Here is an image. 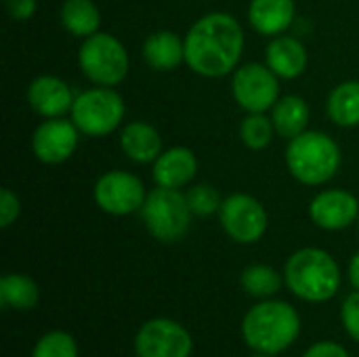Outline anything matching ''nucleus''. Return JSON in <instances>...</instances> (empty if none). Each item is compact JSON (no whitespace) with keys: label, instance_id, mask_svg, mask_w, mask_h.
<instances>
[{"label":"nucleus","instance_id":"obj_3","mask_svg":"<svg viewBox=\"0 0 359 357\" xmlns=\"http://www.w3.org/2000/svg\"><path fill=\"white\" fill-rule=\"evenodd\" d=\"M284 280L299 299L326 303L341 288V269L326 250L301 248L286 261Z\"/></svg>","mask_w":359,"mask_h":357},{"label":"nucleus","instance_id":"obj_23","mask_svg":"<svg viewBox=\"0 0 359 357\" xmlns=\"http://www.w3.org/2000/svg\"><path fill=\"white\" fill-rule=\"evenodd\" d=\"M40 299L38 286L29 276L6 274L0 280V305L4 309H32Z\"/></svg>","mask_w":359,"mask_h":357},{"label":"nucleus","instance_id":"obj_10","mask_svg":"<svg viewBox=\"0 0 359 357\" xmlns=\"http://www.w3.org/2000/svg\"><path fill=\"white\" fill-rule=\"evenodd\" d=\"M97 206L114 217H126L141 210L147 194L143 181L126 170H109L101 175L93 189Z\"/></svg>","mask_w":359,"mask_h":357},{"label":"nucleus","instance_id":"obj_21","mask_svg":"<svg viewBox=\"0 0 359 357\" xmlns=\"http://www.w3.org/2000/svg\"><path fill=\"white\" fill-rule=\"evenodd\" d=\"M59 17L63 27L78 38L97 34L101 25V13L93 0H65L61 4Z\"/></svg>","mask_w":359,"mask_h":357},{"label":"nucleus","instance_id":"obj_32","mask_svg":"<svg viewBox=\"0 0 359 357\" xmlns=\"http://www.w3.org/2000/svg\"><path fill=\"white\" fill-rule=\"evenodd\" d=\"M349 280H351V286L359 290V252L349 263Z\"/></svg>","mask_w":359,"mask_h":357},{"label":"nucleus","instance_id":"obj_6","mask_svg":"<svg viewBox=\"0 0 359 357\" xmlns=\"http://www.w3.org/2000/svg\"><path fill=\"white\" fill-rule=\"evenodd\" d=\"M82 74L97 86H116L128 74V53L124 44L107 32L84 38L78 50Z\"/></svg>","mask_w":359,"mask_h":357},{"label":"nucleus","instance_id":"obj_33","mask_svg":"<svg viewBox=\"0 0 359 357\" xmlns=\"http://www.w3.org/2000/svg\"><path fill=\"white\" fill-rule=\"evenodd\" d=\"M252 357H273V356H267V353H255Z\"/></svg>","mask_w":359,"mask_h":357},{"label":"nucleus","instance_id":"obj_31","mask_svg":"<svg viewBox=\"0 0 359 357\" xmlns=\"http://www.w3.org/2000/svg\"><path fill=\"white\" fill-rule=\"evenodd\" d=\"M6 11L17 21H27L36 13V0H4Z\"/></svg>","mask_w":359,"mask_h":357},{"label":"nucleus","instance_id":"obj_15","mask_svg":"<svg viewBox=\"0 0 359 357\" xmlns=\"http://www.w3.org/2000/svg\"><path fill=\"white\" fill-rule=\"evenodd\" d=\"M198 170L196 154L187 147H170L154 162V181L160 187L179 189L185 187Z\"/></svg>","mask_w":359,"mask_h":357},{"label":"nucleus","instance_id":"obj_8","mask_svg":"<svg viewBox=\"0 0 359 357\" xmlns=\"http://www.w3.org/2000/svg\"><path fill=\"white\" fill-rule=\"evenodd\" d=\"M231 93L240 107L248 114H265L280 99L278 76L269 69V65L246 63L236 69Z\"/></svg>","mask_w":359,"mask_h":357},{"label":"nucleus","instance_id":"obj_17","mask_svg":"<svg viewBox=\"0 0 359 357\" xmlns=\"http://www.w3.org/2000/svg\"><path fill=\"white\" fill-rule=\"evenodd\" d=\"M248 21L263 36H280L294 21V0H250Z\"/></svg>","mask_w":359,"mask_h":357},{"label":"nucleus","instance_id":"obj_18","mask_svg":"<svg viewBox=\"0 0 359 357\" xmlns=\"http://www.w3.org/2000/svg\"><path fill=\"white\" fill-rule=\"evenodd\" d=\"M120 147L126 154V158H130L133 162L149 164L156 162L158 156L162 154V137L151 124L135 120L122 128Z\"/></svg>","mask_w":359,"mask_h":357},{"label":"nucleus","instance_id":"obj_24","mask_svg":"<svg viewBox=\"0 0 359 357\" xmlns=\"http://www.w3.org/2000/svg\"><path fill=\"white\" fill-rule=\"evenodd\" d=\"M242 288L250 295V297H257V299H269L273 295L280 292L282 288V278L280 274L269 267V265H261V263H255V265H248L244 271H242Z\"/></svg>","mask_w":359,"mask_h":357},{"label":"nucleus","instance_id":"obj_5","mask_svg":"<svg viewBox=\"0 0 359 357\" xmlns=\"http://www.w3.org/2000/svg\"><path fill=\"white\" fill-rule=\"evenodd\" d=\"M191 208L187 204V196L179 189L156 187L147 194L141 217L147 231L160 242H177L181 240L191 225Z\"/></svg>","mask_w":359,"mask_h":357},{"label":"nucleus","instance_id":"obj_13","mask_svg":"<svg viewBox=\"0 0 359 357\" xmlns=\"http://www.w3.org/2000/svg\"><path fill=\"white\" fill-rule=\"evenodd\" d=\"M311 221L328 231H339L349 227L359 219L358 198L345 189H326L320 191L309 206Z\"/></svg>","mask_w":359,"mask_h":357},{"label":"nucleus","instance_id":"obj_14","mask_svg":"<svg viewBox=\"0 0 359 357\" xmlns=\"http://www.w3.org/2000/svg\"><path fill=\"white\" fill-rule=\"evenodd\" d=\"M74 93L57 76H40L27 86L29 107L44 118H63L74 107Z\"/></svg>","mask_w":359,"mask_h":357},{"label":"nucleus","instance_id":"obj_1","mask_svg":"<svg viewBox=\"0 0 359 357\" xmlns=\"http://www.w3.org/2000/svg\"><path fill=\"white\" fill-rule=\"evenodd\" d=\"M244 50V29L229 13H208L185 36V63L204 78H221L236 69Z\"/></svg>","mask_w":359,"mask_h":357},{"label":"nucleus","instance_id":"obj_19","mask_svg":"<svg viewBox=\"0 0 359 357\" xmlns=\"http://www.w3.org/2000/svg\"><path fill=\"white\" fill-rule=\"evenodd\" d=\"M143 59L156 72H172L185 61V40L168 29L156 32L143 42Z\"/></svg>","mask_w":359,"mask_h":357},{"label":"nucleus","instance_id":"obj_11","mask_svg":"<svg viewBox=\"0 0 359 357\" xmlns=\"http://www.w3.org/2000/svg\"><path fill=\"white\" fill-rule=\"evenodd\" d=\"M135 351L139 357H189L194 351V339L179 322L156 318L139 328Z\"/></svg>","mask_w":359,"mask_h":357},{"label":"nucleus","instance_id":"obj_27","mask_svg":"<svg viewBox=\"0 0 359 357\" xmlns=\"http://www.w3.org/2000/svg\"><path fill=\"white\" fill-rule=\"evenodd\" d=\"M185 196H187V204L196 217H210L217 210H221V204H223L219 191L210 183L194 185Z\"/></svg>","mask_w":359,"mask_h":357},{"label":"nucleus","instance_id":"obj_30","mask_svg":"<svg viewBox=\"0 0 359 357\" xmlns=\"http://www.w3.org/2000/svg\"><path fill=\"white\" fill-rule=\"evenodd\" d=\"M303 357H349L347 349L339 343H332V341H322V343H316L311 345Z\"/></svg>","mask_w":359,"mask_h":357},{"label":"nucleus","instance_id":"obj_29","mask_svg":"<svg viewBox=\"0 0 359 357\" xmlns=\"http://www.w3.org/2000/svg\"><path fill=\"white\" fill-rule=\"evenodd\" d=\"M19 210H21V204H19L17 194L11 191L8 187H2L0 189V227L2 229L11 227L17 221Z\"/></svg>","mask_w":359,"mask_h":357},{"label":"nucleus","instance_id":"obj_28","mask_svg":"<svg viewBox=\"0 0 359 357\" xmlns=\"http://www.w3.org/2000/svg\"><path fill=\"white\" fill-rule=\"evenodd\" d=\"M341 320H343V326H345L347 335L359 343V290H355L353 295H349L343 301Z\"/></svg>","mask_w":359,"mask_h":357},{"label":"nucleus","instance_id":"obj_9","mask_svg":"<svg viewBox=\"0 0 359 357\" xmlns=\"http://www.w3.org/2000/svg\"><path fill=\"white\" fill-rule=\"evenodd\" d=\"M225 234L240 244L259 242L269 225L263 204L248 194H233L223 200L219 210Z\"/></svg>","mask_w":359,"mask_h":357},{"label":"nucleus","instance_id":"obj_22","mask_svg":"<svg viewBox=\"0 0 359 357\" xmlns=\"http://www.w3.org/2000/svg\"><path fill=\"white\" fill-rule=\"evenodd\" d=\"M328 118L339 126L359 124V80H347L339 84L326 103Z\"/></svg>","mask_w":359,"mask_h":357},{"label":"nucleus","instance_id":"obj_26","mask_svg":"<svg viewBox=\"0 0 359 357\" xmlns=\"http://www.w3.org/2000/svg\"><path fill=\"white\" fill-rule=\"evenodd\" d=\"M32 357H78V345L72 335L63 330H50L40 337Z\"/></svg>","mask_w":359,"mask_h":357},{"label":"nucleus","instance_id":"obj_34","mask_svg":"<svg viewBox=\"0 0 359 357\" xmlns=\"http://www.w3.org/2000/svg\"><path fill=\"white\" fill-rule=\"evenodd\" d=\"M358 221H359V219H358Z\"/></svg>","mask_w":359,"mask_h":357},{"label":"nucleus","instance_id":"obj_7","mask_svg":"<svg viewBox=\"0 0 359 357\" xmlns=\"http://www.w3.org/2000/svg\"><path fill=\"white\" fill-rule=\"evenodd\" d=\"M124 112V99L111 86H97L80 93L69 114L86 137H105L120 126Z\"/></svg>","mask_w":359,"mask_h":357},{"label":"nucleus","instance_id":"obj_4","mask_svg":"<svg viewBox=\"0 0 359 357\" xmlns=\"http://www.w3.org/2000/svg\"><path fill=\"white\" fill-rule=\"evenodd\" d=\"M286 164L297 181L305 185H322L337 175L341 166V149L326 133L305 130L290 139Z\"/></svg>","mask_w":359,"mask_h":357},{"label":"nucleus","instance_id":"obj_20","mask_svg":"<svg viewBox=\"0 0 359 357\" xmlns=\"http://www.w3.org/2000/svg\"><path fill=\"white\" fill-rule=\"evenodd\" d=\"M271 122L276 126V133L284 139H294L301 133L307 130L309 124V105L303 97L286 95L278 99V103L271 107Z\"/></svg>","mask_w":359,"mask_h":357},{"label":"nucleus","instance_id":"obj_25","mask_svg":"<svg viewBox=\"0 0 359 357\" xmlns=\"http://www.w3.org/2000/svg\"><path fill=\"white\" fill-rule=\"evenodd\" d=\"M273 122L265 116V114H248L244 120H242V126H240V137L244 141V145L248 149H265L271 139H273Z\"/></svg>","mask_w":359,"mask_h":357},{"label":"nucleus","instance_id":"obj_2","mask_svg":"<svg viewBox=\"0 0 359 357\" xmlns=\"http://www.w3.org/2000/svg\"><path fill=\"white\" fill-rule=\"evenodd\" d=\"M301 332V318L290 303L265 299L248 309L242 322V337L257 353L278 356L286 351Z\"/></svg>","mask_w":359,"mask_h":357},{"label":"nucleus","instance_id":"obj_16","mask_svg":"<svg viewBox=\"0 0 359 357\" xmlns=\"http://www.w3.org/2000/svg\"><path fill=\"white\" fill-rule=\"evenodd\" d=\"M265 61L278 78L292 80L301 76L307 67L305 44L294 36H276L265 50Z\"/></svg>","mask_w":359,"mask_h":357},{"label":"nucleus","instance_id":"obj_12","mask_svg":"<svg viewBox=\"0 0 359 357\" xmlns=\"http://www.w3.org/2000/svg\"><path fill=\"white\" fill-rule=\"evenodd\" d=\"M78 126L65 118H46L32 135V151L44 164H61L78 147Z\"/></svg>","mask_w":359,"mask_h":357}]
</instances>
